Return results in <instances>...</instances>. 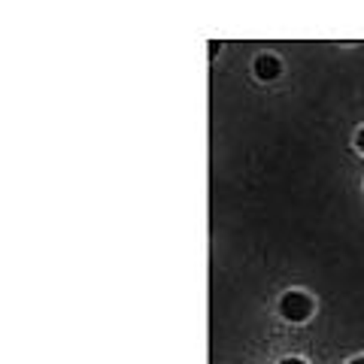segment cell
I'll use <instances>...</instances> for the list:
<instances>
[{
	"instance_id": "cell-5",
	"label": "cell",
	"mask_w": 364,
	"mask_h": 364,
	"mask_svg": "<svg viewBox=\"0 0 364 364\" xmlns=\"http://www.w3.org/2000/svg\"><path fill=\"white\" fill-rule=\"evenodd\" d=\"M352 364H364V358H358V361H352Z\"/></svg>"
},
{
	"instance_id": "cell-4",
	"label": "cell",
	"mask_w": 364,
	"mask_h": 364,
	"mask_svg": "<svg viewBox=\"0 0 364 364\" xmlns=\"http://www.w3.org/2000/svg\"><path fill=\"white\" fill-rule=\"evenodd\" d=\"M282 364H304V361H298V358H289V361H282Z\"/></svg>"
},
{
	"instance_id": "cell-2",
	"label": "cell",
	"mask_w": 364,
	"mask_h": 364,
	"mask_svg": "<svg viewBox=\"0 0 364 364\" xmlns=\"http://www.w3.org/2000/svg\"><path fill=\"white\" fill-rule=\"evenodd\" d=\"M255 73H258L261 79L279 76V61H277V58H270V55H264V58H258V61H255Z\"/></svg>"
},
{
	"instance_id": "cell-1",
	"label": "cell",
	"mask_w": 364,
	"mask_h": 364,
	"mask_svg": "<svg viewBox=\"0 0 364 364\" xmlns=\"http://www.w3.org/2000/svg\"><path fill=\"white\" fill-rule=\"evenodd\" d=\"M279 310H282V316H286V318H291V322H304V318L310 316L313 304H310V298H306V294H301V291H289L286 298H282Z\"/></svg>"
},
{
	"instance_id": "cell-3",
	"label": "cell",
	"mask_w": 364,
	"mask_h": 364,
	"mask_svg": "<svg viewBox=\"0 0 364 364\" xmlns=\"http://www.w3.org/2000/svg\"><path fill=\"white\" fill-rule=\"evenodd\" d=\"M358 149H364V131L358 134Z\"/></svg>"
}]
</instances>
